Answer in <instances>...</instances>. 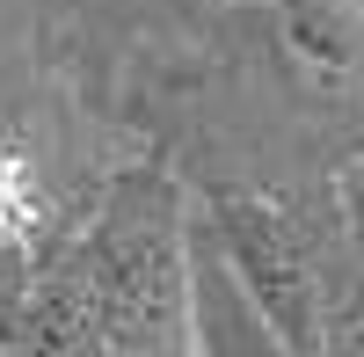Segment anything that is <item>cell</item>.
Here are the masks:
<instances>
[{
  "label": "cell",
  "mask_w": 364,
  "mask_h": 357,
  "mask_svg": "<svg viewBox=\"0 0 364 357\" xmlns=\"http://www.w3.org/2000/svg\"><path fill=\"white\" fill-rule=\"evenodd\" d=\"M29 321L51 350H139V357L204 350L197 270H190V233H182L175 190L154 175L117 183L109 212L44 277Z\"/></svg>",
  "instance_id": "1"
},
{
  "label": "cell",
  "mask_w": 364,
  "mask_h": 357,
  "mask_svg": "<svg viewBox=\"0 0 364 357\" xmlns=\"http://www.w3.org/2000/svg\"><path fill=\"white\" fill-rule=\"evenodd\" d=\"M211 233L219 255L240 284V299L255 307V321L269 329L277 350H328V277L314 270L306 233L291 226V212L262 190H219L211 197Z\"/></svg>",
  "instance_id": "2"
},
{
  "label": "cell",
  "mask_w": 364,
  "mask_h": 357,
  "mask_svg": "<svg viewBox=\"0 0 364 357\" xmlns=\"http://www.w3.org/2000/svg\"><path fill=\"white\" fill-rule=\"evenodd\" d=\"M277 73L314 110L364 117V8L357 0H255Z\"/></svg>",
  "instance_id": "3"
},
{
  "label": "cell",
  "mask_w": 364,
  "mask_h": 357,
  "mask_svg": "<svg viewBox=\"0 0 364 357\" xmlns=\"http://www.w3.org/2000/svg\"><path fill=\"white\" fill-rule=\"evenodd\" d=\"M51 219V190L37 168V146L15 117H0V255H29Z\"/></svg>",
  "instance_id": "4"
},
{
  "label": "cell",
  "mask_w": 364,
  "mask_h": 357,
  "mask_svg": "<svg viewBox=\"0 0 364 357\" xmlns=\"http://www.w3.org/2000/svg\"><path fill=\"white\" fill-rule=\"evenodd\" d=\"M343 219H350V241L364 248V168L343 175Z\"/></svg>",
  "instance_id": "5"
},
{
  "label": "cell",
  "mask_w": 364,
  "mask_h": 357,
  "mask_svg": "<svg viewBox=\"0 0 364 357\" xmlns=\"http://www.w3.org/2000/svg\"><path fill=\"white\" fill-rule=\"evenodd\" d=\"M248 8H255V0H248Z\"/></svg>",
  "instance_id": "6"
}]
</instances>
